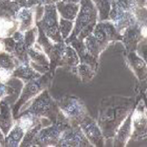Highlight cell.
Here are the masks:
<instances>
[{"instance_id": "484cf974", "label": "cell", "mask_w": 147, "mask_h": 147, "mask_svg": "<svg viewBox=\"0 0 147 147\" xmlns=\"http://www.w3.org/2000/svg\"><path fill=\"white\" fill-rule=\"evenodd\" d=\"M14 123H17L24 129L25 133L28 130L32 129L36 124L41 123V118L35 117L32 114L26 113V112H21L16 118L14 119Z\"/></svg>"}, {"instance_id": "e0dca14e", "label": "cell", "mask_w": 147, "mask_h": 147, "mask_svg": "<svg viewBox=\"0 0 147 147\" xmlns=\"http://www.w3.org/2000/svg\"><path fill=\"white\" fill-rule=\"evenodd\" d=\"M18 30V22L9 12L0 10V38L10 37Z\"/></svg>"}, {"instance_id": "c3c4849f", "label": "cell", "mask_w": 147, "mask_h": 147, "mask_svg": "<svg viewBox=\"0 0 147 147\" xmlns=\"http://www.w3.org/2000/svg\"><path fill=\"white\" fill-rule=\"evenodd\" d=\"M4 138H5L4 134H3L2 131L0 130V140H1V142H4Z\"/></svg>"}, {"instance_id": "7402d4cb", "label": "cell", "mask_w": 147, "mask_h": 147, "mask_svg": "<svg viewBox=\"0 0 147 147\" xmlns=\"http://www.w3.org/2000/svg\"><path fill=\"white\" fill-rule=\"evenodd\" d=\"M12 77H16L18 79L22 80L25 83L29 82L34 79H37L41 76V74L34 69L30 65V63H23L20 64L11 73Z\"/></svg>"}, {"instance_id": "d590c367", "label": "cell", "mask_w": 147, "mask_h": 147, "mask_svg": "<svg viewBox=\"0 0 147 147\" xmlns=\"http://www.w3.org/2000/svg\"><path fill=\"white\" fill-rule=\"evenodd\" d=\"M111 2H113L115 5H117L119 8L123 9V10L132 11L134 14H135L137 9L140 7L135 2V0H111Z\"/></svg>"}, {"instance_id": "9c48e42d", "label": "cell", "mask_w": 147, "mask_h": 147, "mask_svg": "<svg viewBox=\"0 0 147 147\" xmlns=\"http://www.w3.org/2000/svg\"><path fill=\"white\" fill-rule=\"evenodd\" d=\"M132 123V134L131 137L134 140H143L146 138V107L143 100L138 104L137 107L131 113Z\"/></svg>"}, {"instance_id": "ab89813d", "label": "cell", "mask_w": 147, "mask_h": 147, "mask_svg": "<svg viewBox=\"0 0 147 147\" xmlns=\"http://www.w3.org/2000/svg\"><path fill=\"white\" fill-rule=\"evenodd\" d=\"M33 14H34V22L35 24L42 19L44 15V5H38L32 9Z\"/></svg>"}, {"instance_id": "cb8c5ba5", "label": "cell", "mask_w": 147, "mask_h": 147, "mask_svg": "<svg viewBox=\"0 0 147 147\" xmlns=\"http://www.w3.org/2000/svg\"><path fill=\"white\" fill-rule=\"evenodd\" d=\"M80 63V59L78 56L77 52L70 45H67L65 47V53L62 57L60 67H63L65 68L71 70L72 72L76 73V67Z\"/></svg>"}, {"instance_id": "e575fe53", "label": "cell", "mask_w": 147, "mask_h": 147, "mask_svg": "<svg viewBox=\"0 0 147 147\" xmlns=\"http://www.w3.org/2000/svg\"><path fill=\"white\" fill-rule=\"evenodd\" d=\"M0 10L9 12L11 16L15 18L17 11L20 10V6L18 2L11 0H0Z\"/></svg>"}, {"instance_id": "d4e9b609", "label": "cell", "mask_w": 147, "mask_h": 147, "mask_svg": "<svg viewBox=\"0 0 147 147\" xmlns=\"http://www.w3.org/2000/svg\"><path fill=\"white\" fill-rule=\"evenodd\" d=\"M25 136V131L20 125L14 123V125L4 138V146L7 147H17Z\"/></svg>"}, {"instance_id": "f6af8a7d", "label": "cell", "mask_w": 147, "mask_h": 147, "mask_svg": "<svg viewBox=\"0 0 147 147\" xmlns=\"http://www.w3.org/2000/svg\"><path fill=\"white\" fill-rule=\"evenodd\" d=\"M135 2L140 7H144L146 8V0H135Z\"/></svg>"}, {"instance_id": "f546056e", "label": "cell", "mask_w": 147, "mask_h": 147, "mask_svg": "<svg viewBox=\"0 0 147 147\" xmlns=\"http://www.w3.org/2000/svg\"><path fill=\"white\" fill-rule=\"evenodd\" d=\"M98 10V18L99 21L102 20H109L108 15L110 11L111 0H92Z\"/></svg>"}, {"instance_id": "7bdbcfd3", "label": "cell", "mask_w": 147, "mask_h": 147, "mask_svg": "<svg viewBox=\"0 0 147 147\" xmlns=\"http://www.w3.org/2000/svg\"><path fill=\"white\" fill-rule=\"evenodd\" d=\"M11 37L15 40V42H19V41H23L24 39V33L19 32V30H16L13 34L11 35Z\"/></svg>"}, {"instance_id": "b9f144b4", "label": "cell", "mask_w": 147, "mask_h": 147, "mask_svg": "<svg viewBox=\"0 0 147 147\" xmlns=\"http://www.w3.org/2000/svg\"><path fill=\"white\" fill-rule=\"evenodd\" d=\"M7 95V86L6 84L0 82V101Z\"/></svg>"}, {"instance_id": "44dd1931", "label": "cell", "mask_w": 147, "mask_h": 147, "mask_svg": "<svg viewBox=\"0 0 147 147\" xmlns=\"http://www.w3.org/2000/svg\"><path fill=\"white\" fill-rule=\"evenodd\" d=\"M65 47H67V44L65 42L54 43L51 52H49V54L48 55V57L49 59V72L51 75H54L56 68L58 67H60L62 57H63L65 51Z\"/></svg>"}, {"instance_id": "681fc988", "label": "cell", "mask_w": 147, "mask_h": 147, "mask_svg": "<svg viewBox=\"0 0 147 147\" xmlns=\"http://www.w3.org/2000/svg\"><path fill=\"white\" fill-rule=\"evenodd\" d=\"M11 1H15V2H18V0H11Z\"/></svg>"}, {"instance_id": "3957f363", "label": "cell", "mask_w": 147, "mask_h": 147, "mask_svg": "<svg viewBox=\"0 0 147 147\" xmlns=\"http://www.w3.org/2000/svg\"><path fill=\"white\" fill-rule=\"evenodd\" d=\"M52 77L53 75H51L49 72H47L46 74L41 75L37 79L29 81V82L24 84L19 98L17 99L15 104L11 106L12 115H13L14 119L19 115L20 112L24 111L29 106L30 102L37 95H39L44 89H47Z\"/></svg>"}, {"instance_id": "f1b7e54d", "label": "cell", "mask_w": 147, "mask_h": 147, "mask_svg": "<svg viewBox=\"0 0 147 147\" xmlns=\"http://www.w3.org/2000/svg\"><path fill=\"white\" fill-rule=\"evenodd\" d=\"M96 70H94L90 65L83 63H79L76 67V74L81 78L83 83H89L95 76Z\"/></svg>"}, {"instance_id": "2e32d148", "label": "cell", "mask_w": 147, "mask_h": 147, "mask_svg": "<svg viewBox=\"0 0 147 147\" xmlns=\"http://www.w3.org/2000/svg\"><path fill=\"white\" fill-rule=\"evenodd\" d=\"M67 45H70L75 49V51L77 52L80 59V63L90 65L94 70L97 69V67H98V59L94 58L87 51L86 46L84 44V41L79 40L78 38H75L73 40H71Z\"/></svg>"}, {"instance_id": "4fadbf2b", "label": "cell", "mask_w": 147, "mask_h": 147, "mask_svg": "<svg viewBox=\"0 0 147 147\" xmlns=\"http://www.w3.org/2000/svg\"><path fill=\"white\" fill-rule=\"evenodd\" d=\"M126 62L138 79L140 81H144L146 79V61L140 57L136 51H126Z\"/></svg>"}, {"instance_id": "d6a6232c", "label": "cell", "mask_w": 147, "mask_h": 147, "mask_svg": "<svg viewBox=\"0 0 147 147\" xmlns=\"http://www.w3.org/2000/svg\"><path fill=\"white\" fill-rule=\"evenodd\" d=\"M73 27H74V21L67 20L60 17V19H59V30H60L61 36L64 41L72 32Z\"/></svg>"}, {"instance_id": "277c9868", "label": "cell", "mask_w": 147, "mask_h": 147, "mask_svg": "<svg viewBox=\"0 0 147 147\" xmlns=\"http://www.w3.org/2000/svg\"><path fill=\"white\" fill-rule=\"evenodd\" d=\"M22 112L32 114L38 118H47L52 123H57L63 117L57 102L51 97L48 89H44L39 95H37L30 102L29 106Z\"/></svg>"}, {"instance_id": "ee69618b", "label": "cell", "mask_w": 147, "mask_h": 147, "mask_svg": "<svg viewBox=\"0 0 147 147\" xmlns=\"http://www.w3.org/2000/svg\"><path fill=\"white\" fill-rule=\"evenodd\" d=\"M61 1V0H41L42 5H51V4H56L57 2Z\"/></svg>"}, {"instance_id": "d6986e66", "label": "cell", "mask_w": 147, "mask_h": 147, "mask_svg": "<svg viewBox=\"0 0 147 147\" xmlns=\"http://www.w3.org/2000/svg\"><path fill=\"white\" fill-rule=\"evenodd\" d=\"M131 113L127 115L125 120L123 121V124L118 129V132L115 136L114 145L115 146H125L132 134V123H131Z\"/></svg>"}, {"instance_id": "9a60e30c", "label": "cell", "mask_w": 147, "mask_h": 147, "mask_svg": "<svg viewBox=\"0 0 147 147\" xmlns=\"http://www.w3.org/2000/svg\"><path fill=\"white\" fill-rule=\"evenodd\" d=\"M14 125V118L12 115L11 105L2 99L0 101V130L6 136Z\"/></svg>"}, {"instance_id": "7dc6e473", "label": "cell", "mask_w": 147, "mask_h": 147, "mask_svg": "<svg viewBox=\"0 0 147 147\" xmlns=\"http://www.w3.org/2000/svg\"><path fill=\"white\" fill-rule=\"evenodd\" d=\"M0 51H5V49H4V40H3V38H0Z\"/></svg>"}, {"instance_id": "ba28073f", "label": "cell", "mask_w": 147, "mask_h": 147, "mask_svg": "<svg viewBox=\"0 0 147 147\" xmlns=\"http://www.w3.org/2000/svg\"><path fill=\"white\" fill-rule=\"evenodd\" d=\"M58 146L62 147H90L88 142L79 125L70 124L61 133Z\"/></svg>"}, {"instance_id": "ac0fdd59", "label": "cell", "mask_w": 147, "mask_h": 147, "mask_svg": "<svg viewBox=\"0 0 147 147\" xmlns=\"http://www.w3.org/2000/svg\"><path fill=\"white\" fill-rule=\"evenodd\" d=\"M5 84L7 86V95L3 99H5L12 106L19 98L22 88L24 86V82L16 77L11 76Z\"/></svg>"}, {"instance_id": "bcb514c9", "label": "cell", "mask_w": 147, "mask_h": 147, "mask_svg": "<svg viewBox=\"0 0 147 147\" xmlns=\"http://www.w3.org/2000/svg\"><path fill=\"white\" fill-rule=\"evenodd\" d=\"M64 2H67V3H75V4H80L81 0H62Z\"/></svg>"}, {"instance_id": "4dcf8cb0", "label": "cell", "mask_w": 147, "mask_h": 147, "mask_svg": "<svg viewBox=\"0 0 147 147\" xmlns=\"http://www.w3.org/2000/svg\"><path fill=\"white\" fill-rule=\"evenodd\" d=\"M11 54H13V56L19 61L20 64L30 63V57H29V54H28V49L26 48V46H25L23 41L16 42L14 51Z\"/></svg>"}, {"instance_id": "52a82bcc", "label": "cell", "mask_w": 147, "mask_h": 147, "mask_svg": "<svg viewBox=\"0 0 147 147\" xmlns=\"http://www.w3.org/2000/svg\"><path fill=\"white\" fill-rule=\"evenodd\" d=\"M70 125L68 121H57L48 126L42 127L36 137V145L40 146H58L61 133L65 128Z\"/></svg>"}, {"instance_id": "603a6c76", "label": "cell", "mask_w": 147, "mask_h": 147, "mask_svg": "<svg viewBox=\"0 0 147 147\" xmlns=\"http://www.w3.org/2000/svg\"><path fill=\"white\" fill-rule=\"evenodd\" d=\"M56 9L59 13V16L67 20L74 21L77 16V13L79 11L80 4L75 3H67L64 1H59L55 4Z\"/></svg>"}, {"instance_id": "8fae6325", "label": "cell", "mask_w": 147, "mask_h": 147, "mask_svg": "<svg viewBox=\"0 0 147 147\" xmlns=\"http://www.w3.org/2000/svg\"><path fill=\"white\" fill-rule=\"evenodd\" d=\"M80 128L92 146L102 147L105 145V137L99 124L88 115L86 116L79 123Z\"/></svg>"}, {"instance_id": "836d02e7", "label": "cell", "mask_w": 147, "mask_h": 147, "mask_svg": "<svg viewBox=\"0 0 147 147\" xmlns=\"http://www.w3.org/2000/svg\"><path fill=\"white\" fill-rule=\"evenodd\" d=\"M24 39L23 42L26 46L27 49L32 48L33 45L36 42L37 35H38V28L36 26H33L32 28H30V30L24 32Z\"/></svg>"}, {"instance_id": "1f68e13d", "label": "cell", "mask_w": 147, "mask_h": 147, "mask_svg": "<svg viewBox=\"0 0 147 147\" xmlns=\"http://www.w3.org/2000/svg\"><path fill=\"white\" fill-rule=\"evenodd\" d=\"M37 28H38V35H37L36 43L42 48L44 53H46L47 55H49V52L51 51L53 45H54V43L46 35L45 32H44L39 27H37Z\"/></svg>"}, {"instance_id": "4316f807", "label": "cell", "mask_w": 147, "mask_h": 147, "mask_svg": "<svg viewBox=\"0 0 147 147\" xmlns=\"http://www.w3.org/2000/svg\"><path fill=\"white\" fill-rule=\"evenodd\" d=\"M19 65V61L14 57L13 54L7 51H0V68H4L12 72Z\"/></svg>"}, {"instance_id": "30bf717a", "label": "cell", "mask_w": 147, "mask_h": 147, "mask_svg": "<svg viewBox=\"0 0 147 147\" xmlns=\"http://www.w3.org/2000/svg\"><path fill=\"white\" fill-rule=\"evenodd\" d=\"M108 19L114 24L116 29L121 32V34L126 28L138 23L135 14L132 11L123 10L113 2H111Z\"/></svg>"}, {"instance_id": "5b68a950", "label": "cell", "mask_w": 147, "mask_h": 147, "mask_svg": "<svg viewBox=\"0 0 147 147\" xmlns=\"http://www.w3.org/2000/svg\"><path fill=\"white\" fill-rule=\"evenodd\" d=\"M59 19L60 16L55 4L44 5V15L35 26L39 27L53 43L65 42L59 30Z\"/></svg>"}, {"instance_id": "8992f818", "label": "cell", "mask_w": 147, "mask_h": 147, "mask_svg": "<svg viewBox=\"0 0 147 147\" xmlns=\"http://www.w3.org/2000/svg\"><path fill=\"white\" fill-rule=\"evenodd\" d=\"M60 111L70 124L79 125L86 116L88 115L83 101L72 96H67L56 102Z\"/></svg>"}, {"instance_id": "6da1fadb", "label": "cell", "mask_w": 147, "mask_h": 147, "mask_svg": "<svg viewBox=\"0 0 147 147\" xmlns=\"http://www.w3.org/2000/svg\"><path fill=\"white\" fill-rule=\"evenodd\" d=\"M121 41V34L110 20L98 21L92 32L84 39V44L90 54L99 59L100 54L111 43Z\"/></svg>"}, {"instance_id": "60d3db41", "label": "cell", "mask_w": 147, "mask_h": 147, "mask_svg": "<svg viewBox=\"0 0 147 147\" xmlns=\"http://www.w3.org/2000/svg\"><path fill=\"white\" fill-rule=\"evenodd\" d=\"M11 71H9L4 68H0V82L6 83L11 77Z\"/></svg>"}, {"instance_id": "f35d334b", "label": "cell", "mask_w": 147, "mask_h": 147, "mask_svg": "<svg viewBox=\"0 0 147 147\" xmlns=\"http://www.w3.org/2000/svg\"><path fill=\"white\" fill-rule=\"evenodd\" d=\"M136 52L140 57H142L143 60L146 61V39H142L138 44Z\"/></svg>"}, {"instance_id": "8d00e7d4", "label": "cell", "mask_w": 147, "mask_h": 147, "mask_svg": "<svg viewBox=\"0 0 147 147\" xmlns=\"http://www.w3.org/2000/svg\"><path fill=\"white\" fill-rule=\"evenodd\" d=\"M18 4L20 8L33 9L34 7L41 4V0H18Z\"/></svg>"}, {"instance_id": "ffe728a7", "label": "cell", "mask_w": 147, "mask_h": 147, "mask_svg": "<svg viewBox=\"0 0 147 147\" xmlns=\"http://www.w3.org/2000/svg\"><path fill=\"white\" fill-rule=\"evenodd\" d=\"M15 20L18 22V30L21 32H26L35 26L32 9L20 8V10L15 15Z\"/></svg>"}, {"instance_id": "7a4b0ae2", "label": "cell", "mask_w": 147, "mask_h": 147, "mask_svg": "<svg viewBox=\"0 0 147 147\" xmlns=\"http://www.w3.org/2000/svg\"><path fill=\"white\" fill-rule=\"evenodd\" d=\"M98 21V10L92 0H81L79 11L74 20L72 32L65 40V43L67 45L75 38L84 41V39L92 32Z\"/></svg>"}, {"instance_id": "5bb4252c", "label": "cell", "mask_w": 147, "mask_h": 147, "mask_svg": "<svg viewBox=\"0 0 147 147\" xmlns=\"http://www.w3.org/2000/svg\"><path fill=\"white\" fill-rule=\"evenodd\" d=\"M30 57V65L41 75L49 71V59L48 55L43 51H38L32 48L28 49Z\"/></svg>"}, {"instance_id": "83f0119b", "label": "cell", "mask_w": 147, "mask_h": 147, "mask_svg": "<svg viewBox=\"0 0 147 147\" xmlns=\"http://www.w3.org/2000/svg\"><path fill=\"white\" fill-rule=\"evenodd\" d=\"M43 127L42 123H40L38 124H36L35 126L32 127V129L28 130L26 133H25V136L22 140V142L20 143V146H35L36 145V137L37 134H38L39 130Z\"/></svg>"}, {"instance_id": "74e56055", "label": "cell", "mask_w": 147, "mask_h": 147, "mask_svg": "<svg viewBox=\"0 0 147 147\" xmlns=\"http://www.w3.org/2000/svg\"><path fill=\"white\" fill-rule=\"evenodd\" d=\"M3 40H4V49H5V51H7L9 53H12V52H13L15 45H16V42H15V40L12 38L11 36L6 37V38H3Z\"/></svg>"}, {"instance_id": "7c38bea8", "label": "cell", "mask_w": 147, "mask_h": 147, "mask_svg": "<svg viewBox=\"0 0 147 147\" xmlns=\"http://www.w3.org/2000/svg\"><path fill=\"white\" fill-rule=\"evenodd\" d=\"M140 25L136 23L135 25L126 28L125 30L121 32V41L123 44L126 51H136L138 44H139L143 38L142 36L140 30Z\"/></svg>"}]
</instances>
